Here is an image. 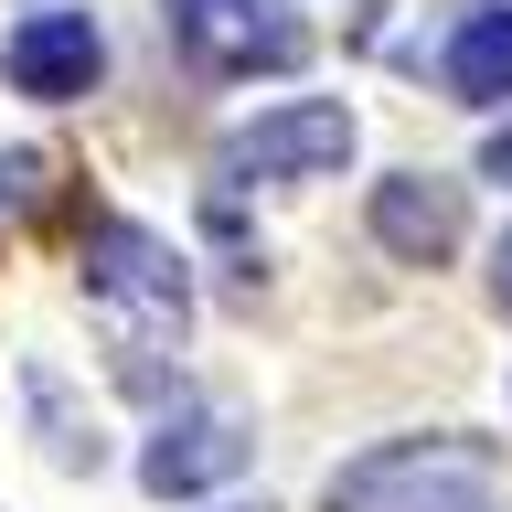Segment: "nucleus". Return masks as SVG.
Wrapping results in <instances>:
<instances>
[{"instance_id": "nucleus-1", "label": "nucleus", "mask_w": 512, "mask_h": 512, "mask_svg": "<svg viewBox=\"0 0 512 512\" xmlns=\"http://www.w3.org/2000/svg\"><path fill=\"white\" fill-rule=\"evenodd\" d=\"M86 299L107 320V352H118V374L139 395H160V352H182L192 331V278H182V246L150 235V224L107 214L86 235Z\"/></svg>"}, {"instance_id": "nucleus-2", "label": "nucleus", "mask_w": 512, "mask_h": 512, "mask_svg": "<svg viewBox=\"0 0 512 512\" xmlns=\"http://www.w3.org/2000/svg\"><path fill=\"white\" fill-rule=\"evenodd\" d=\"M331 512H502L491 502V448L480 438H406L331 470Z\"/></svg>"}, {"instance_id": "nucleus-3", "label": "nucleus", "mask_w": 512, "mask_h": 512, "mask_svg": "<svg viewBox=\"0 0 512 512\" xmlns=\"http://www.w3.org/2000/svg\"><path fill=\"white\" fill-rule=\"evenodd\" d=\"M342 160H352V107L288 96V107H256L246 128H224L214 182L224 192H246V182H320V171H342Z\"/></svg>"}, {"instance_id": "nucleus-4", "label": "nucleus", "mask_w": 512, "mask_h": 512, "mask_svg": "<svg viewBox=\"0 0 512 512\" xmlns=\"http://www.w3.org/2000/svg\"><path fill=\"white\" fill-rule=\"evenodd\" d=\"M171 43L203 75H288L310 54V22L288 0H171Z\"/></svg>"}, {"instance_id": "nucleus-5", "label": "nucleus", "mask_w": 512, "mask_h": 512, "mask_svg": "<svg viewBox=\"0 0 512 512\" xmlns=\"http://www.w3.org/2000/svg\"><path fill=\"white\" fill-rule=\"evenodd\" d=\"M256 459V427L235 406H171L150 427V448H139V491H160V502H192V491H214V480H235Z\"/></svg>"}, {"instance_id": "nucleus-6", "label": "nucleus", "mask_w": 512, "mask_h": 512, "mask_svg": "<svg viewBox=\"0 0 512 512\" xmlns=\"http://www.w3.org/2000/svg\"><path fill=\"white\" fill-rule=\"evenodd\" d=\"M96 64H107V43H96V11H22V22L0 32V75L22 96H43V107H64V96L96 86Z\"/></svg>"}, {"instance_id": "nucleus-7", "label": "nucleus", "mask_w": 512, "mask_h": 512, "mask_svg": "<svg viewBox=\"0 0 512 512\" xmlns=\"http://www.w3.org/2000/svg\"><path fill=\"white\" fill-rule=\"evenodd\" d=\"M459 224H470V203H459V182H438V171L374 182V246L406 256V267H438V256L459 246Z\"/></svg>"}, {"instance_id": "nucleus-8", "label": "nucleus", "mask_w": 512, "mask_h": 512, "mask_svg": "<svg viewBox=\"0 0 512 512\" xmlns=\"http://www.w3.org/2000/svg\"><path fill=\"white\" fill-rule=\"evenodd\" d=\"M448 96H470V107L512 96V11H470L448 32Z\"/></svg>"}, {"instance_id": "nucleus-9", "label": "nucleus", "mask_w": 512, "mask_h": 512, "mask_svg": "<svg viewBox=\"0 0 512 512\" xmlns=\"http://www.w3.org/2000/svg\"><path fill=\"white\" fill-rule=\"evenodd\" d=\"M22 395L43 406V448H54L64 470H96V438L75 427V416H64V384H54V363H32V374H22Z\"/></svg>"}, {"instance_id": "nucleus-10", "label": "nucleus", "mask_w": 512, "mask_h": 512, "mask_svg": "<svg viewBox=\"0 0 512 512\" xmlns=\"http://www.w3.org/2000/svg\"><path fill=\"white\" fill-rule=\"evenodd\" d=\"M22 192H32V160H22V150H0V224L22 214Z\"/></svg>"}, {"instance_id": "nucleus-11", "label": "nucleus", "mask_w": 512, "mask_h": 512, "mask_svg": "<svg viewBox=\"0 0 512 512\" xmlns=\"http://www.w3.org/2000/svg\"><path fill=\"white\" fill-rule=\"evenodd\" d=\"M480 171H491V182H512V128H491V150H480Z\"/></svg>"}, {"instance_id": "nucleus-12", "label": "nucleus", "mask_w": 512, "mask_h": 512, "mask_svg": "<svg viewBox=\"0 0 512 512\" xmlns=\"http://www.w3.org/2000/svg\"><path fill=\"white\" fill-rule=\"evenodd\" d=\"M491 288H502V310H512V235H502V256H491Z\"/></svg>"}, {"instance_id": "nucleus-13", "label": "nucleus", "mask_w": 512, "mask_h": 512, "mask_svg": "<svg viewBox=\"0 0 512 512\" xmlns=\"http://www.w3.org/2000/svg\"><path fill=\"white\" fill-rule=\"evenodd\" d=\"M224 512H267V502H224Z\"/></svg>"}]
</instances>
